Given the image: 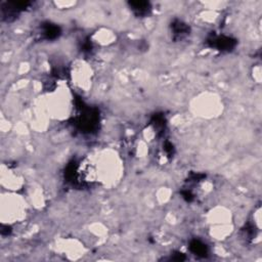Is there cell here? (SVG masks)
<instances>
[{
  "mask_svg": "<svg viewBox=\"0 0 262 262\" xmlns=\"http://www.w3.org/2000/svg\"><path fill=\"white\" fill-rule=\"evenodd\" d=\"M2 215L8 213V219L16 220L20 217H23V214L25 212V208L21 202H19L17 199H11L8 200L7 203L2 204Z\"/></svg>",
  "mask_w": 262,
  "mask_h": 262,
  "instance_id": "6da1fadb",
  "label": "cell"
}]
</instances>
